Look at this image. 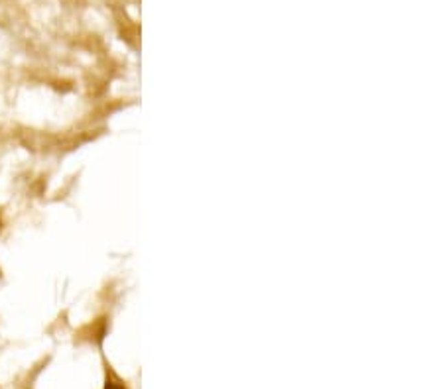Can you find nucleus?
<instances>
[{
	"label": "nucleus",
	"instance_id": "2",
	"mask_svg": "<svg viewBox=\"0 0 443 389\" xmlns=\"http://www.w3.org/2000/svg\"><path fill=\"white\" fill-rule=\"evenodd\" d=\"M0 231H2V220H0Z\"/></svg>",
	"mask_w": 443,
	"mask_h": 389
},
{
	"label": "nucleus",
	"instance_id": "1",
	"mask_svg": "<svg viewBox=\"0 0 443 389\" xmlns=\"http://www.w3.org/2000/svg\"><path fill=\"white\" fill-rule=\"evenodd\" d=\"M104 389H126L124 388V384L115 377V375H111V377H106V384H104Z\"/></svg>",
	"mask_w": 443,
	"mask_h": 389
}]
</instances>
